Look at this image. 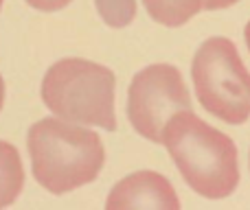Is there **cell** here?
Returning a JSON list of instances; mask_svg holds the SVG:
<instances>
[{
	"instance_id": "cell-1",
	"label": "cell",
	"mask_w": 250,
	"mask_h": 210,
	"mask_svg": "<svg viewBox=\"0 0 250 210\" xmlns=\"http://www.w3.org/2000/svg\"><path fill=\"white\" fill-rule=\"evenodd\" d=\"M33 180L51 195H66L99 177L105 149L99 134L86 125L46 116L26 132Z\"/></svg>"
},
{
	"instance_id": "cell-2",
	"label": "cell",
	"mask_w": 250,
	"mask_h": 210,
	"mask_svg": "<svg viewBox=\"0 0 250 210\" xmlns=\"http://www.w3.org/2000/svg\"><path fill=\"white\" fill-rule=\"evenodd\" d=\"M160 145L167 147L180 175L198 195L224 199L235 193L239 184L237 147L226 134L200 120L191 110L169 118Z\"/></svg>"
},
{
	"instance_id": "cell-3",
	"label": "cell",
	"mask_w": 250,
	"mask_h": 210,
	"mask_svg": "<svg viewBox=\"0 0 250 210\" xmlns=\"http://www.w3.org/2000/svg\"><path fill=\"white\" fill-rule=\"evenodd\" d=\"M114 90L117 77L108 66L83 57H64L48 66L40 95L42 103L57 118L114 132Z\"/></svg>"
},
{
	"instance_id": "cell-4",
	"label": "cell",
	"mask_w": 250,
	"mask_h": 210,
	"mask_svg": "<svg viewBox=\"0 0 250 210\" xmlns=\"http://www.w3.org/2000/svg\"><path fill=\"white\" fill-rule=\"evenodd\" d=\"M198 101L208 114L229 125L250 118V73L226 38H208L191 64Z\"/></svg>"
},
{
	"instance_id": "cell-5",
	"label": "cell",
	"mask_w": 250,
	"mask_h": 210,
	"mask_svg": "<svg viewBox=\"0 0 250 210\" xmlns=\"http://www.w3.org/2000/svg\"><path fill=\"white\" fill-rule=\"evenodd\" d=\"M185 110H191V96L176 66L151 64L134 75L127 90V118L136 134L160 145L169 118Z\"/></svg>"
},
{
	"instance_id": "cell-6",
	"label": "cell",
	"mask_w": 250,
	"mask_h": 210,
	"mask_svg": "<svg viewBox=\"0 0 250 210\" xmlns=\"http://www.w3.org/2000/svg\"><path fill=\"white\" fill-rule=\"evenodd\" d=\"M108 210H178L180 199L171 182L156 171H136L112 186Z\"/></svg>"
},
{
	"instance_id": "cell-7",
	"label": "cell",
	"mask_w": 250,
	"mask_h": 210,
	"mask_svg": "<svg viewBox=\"0 0 250 210\" xmlns=\"http://www.w3.org/2000/svg\"><path fill=\"white\" fill-rule=\"evenodd\" d=\"M24 189V167L20 151L7 140H0V208H9Z\"/></svg>"
},
{
	"instance_id": "cell-8",
	"label": "cell",
	"mask_w": 250,
	"mask_h": 210,
	"mask_svg": "<svg viewBox=\"0 0 250 210\" xmlns=\"http://www.w3.org/2000/svg\"><path fill=\"white\" fill-rule=\"evenodd\" d=\"M145 11L158 24L182 26L204 9V0H143Z\"/></svg>"
},
{
	"instance_id": "cell-9",
	"label": "cell",
	"mask_w": 250,
	"mask_h": 210,
	"mask_svg": "<svg viewBox=\"0 0 250 210\" xmlns=\"http://www.w3.org/2000/svg\"><path fill=\"white\" fill-rule=\"evenodd\" d=\"M95 7L110 29H125L136 18V0H95Z\"/></svg>"
},
{
	"instance_id": "cell-10",
	"label": "cell",
	"mask_w": 250,
	"mask_h": 210,
	"mask_svg": "<svg viewBox=\"0 0 250 210\" xmlns=\"http://www.w3.org/2000/svg\"><path fill=\"white\" fill-rule=\"evenodd\" d=\"M31 9L35 11H42V13H55V11H62L66 9L73 0H24Z\"/></svg>"
},
{
	"instance_id": "cell-11",
	"label": "cell",
	"mask_w": 250,
	"mask_h": 210,
	"mask_svg": "<svg viewBox=\"0 0 250 210\" xmlns=\"http://www.w3.org/2000/svg\"><path fill=\"white\" fill-rule=\"evenodd\" d=\"M239 0H204V9L208 11H217V9H229Z\"/></svg>"
},
{
	"instance_id": "cell-12",
	"label": "cell",
	"mask_w": 250,
	"mask_h": 210,
	"mask_svg": "<svg viewBox=\"0 0 250 210\" xmlns=\"http://www.w3.org/2000/svg\"><path fill=\"white\" fill-rule=\"evenodd\" d=\"M4 96H7V83H4V77H2V73H0V112H2V107H4Z\"/></svg>"
},
{
	"instance_id": "cell-13",
	"label": "cell",
	"mask_w": 250,
	"mask_h": 210,
	"mask_svg": "<svg viewBox=\"0 0 250 210\" xmlns=\"http://www.w3.org/2000/svg\"><path fill=\"white\" fill-rule=\"evenodd\" d=\"M244 38H246V46H248V51H250V22L246 24V29H244Z\"/></svg>"
},
{
	"instance_id": "cell-14",
	"label": "cell",
	"mask_w": 250,
	"mask_h": 210,
	"mask_svg": "<svg viewBox=\"0 0 250 210\" xmlns=\"http://www.w3.org/2000/svg\"><path fill=\"white\" fill-rule=\"evenodd\" d=\"M2 4H4V0H0V11H2Z\"/></svg>"
}]
</instances>
